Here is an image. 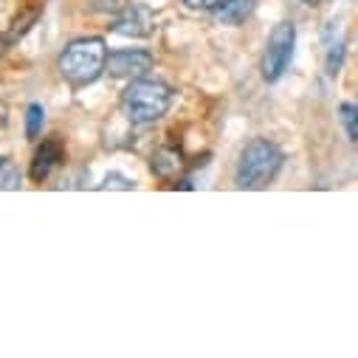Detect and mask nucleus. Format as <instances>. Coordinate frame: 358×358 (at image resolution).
Wrapping results in <instances>:
<instances>
[{"mask_svg": "<svg viewBox=\"0 0 358 358\" xmlns=\"http://www.w3.org/2000/svg\"><path fill=\"white\" fill-rule=\"evenodd\" d=\"M308 6H319V3H324V0H305Z\"/></svg>", "mask_w": 358, "mask_h": 358, "instance_id": "2eb2a0df", "label": "nucleus"}, {"mask_svg": "<svg viewBox=\"0 0 358 358\" xmlns=\"http://www.w3.org/2000/svg\"><path fill=\"white\" fill-rule=\"evenodd\" d=\"M0 169H3V161H0Z\"/></svg>", "mask_w": 358, "mask_h": 358, "instance_id": "dca6fc26", "label": "nucleus"}, {"mask_svg": "<svg viewBox=\"0 0 358 358\" xmlns=\"http://www.w3.org/2000/svg\"><path fill=\"white\" fill-rule=\"evenodd\" d=\"M105 65H108V48H105V40L99 37L73 40L59 57V71L73 85H87L99 79Z\"/></svg>", "mask_w": 358, "mask_h": 358, "instance_id": "7ed1b4c3", "label": "nucleus"}, {"mask_svg": "<svg viewBox=\"0 0 358 358\" xmlns=\"http://www.w3.org/2000/svg\"><path fill=\"white\" fill-rule=\"evenodd\" d=\"M43 108L40 105H29V110H26V136L29 138H37L40 136V130H43Z\"/></svg>", "mask_w": 358, "mask_h": 358, "instance_id": "9d476101", "label": "nucleus"}, {"mask_svg": "<svg viewBox=\"0 0 358 358\" xmlns=\"http://www.w3.org/2000/svg\"><path fill=\"white\" fill-rule=\"evenodd\" d=\"M341 48H344L341 43H333L330 51H327V73H330V76H333V73L338 71V65H341Z\"/></svg>", "mask_w": 358, "mask_h": 358, "instance_id": "ddd939ff", "label": "nucleus"}, {"mask_svg": "<svg viewBox=\"0 0 358 358\" xmlns=\"http://www.w3.org/2000/svg\"><path fill=\"white\" fill-rule=\"evenodd\" d=\"M99 189H133V181H130V178H124V175H108L105 178V184L99 187Z\"/></svg>", "mask_w": 358, "mask_h": 358, "instance_id": "f8f14e48", "label": "nucleus"}, {"mask_svg": "<svg viewBox=\"0 0 358 358\" xmlns=\"http://www.w3.org/2000/svg\"><path fill=\"white\" fill-rule=\"evenodd\" d=\"M172 105V91L169 85L155 82V79H133L127 91L122 94V108L130 122L136 124H150L166 116Z\"/></svg>", "mask_w": 358, "mask_h": 358, "instance_id": "f03ea898", "label": "nucleus"}, {"mask_svg": "<svg viewBox=\"0 0 358 358\" xmlns=\"http://www.w3.org/2000/svg\"><path fill=\"white\" fill-rule=\"evenodd\" d=\"M187 6H192V9H217L223 0H184Z\"/></svg>", "mask_w": 358, "mask_h": 358, "instance_id": "4468645a", "label": "nucleus"}, {"mask_svg": "<svg viewBox=\"0 0 358 358\" xmlns=\"http://www.w3.org/2000/svg\"><path fill=\"white\" fill-rule=\"evenodd\" d=\"M184 161H181V152L172 150V147H164L152 155V172L161 175V178H175L178 172H181Z\"/></svg>", "mask_w": 358, "mask_h": 358, "instance_id": "1a4fd4ad", "label": "nucleus"}, {"mask_svg": "<svg viewBox=\"0 0 358 358\" xmlns=\"http://www.w3.org/2000/svg\"><path fill=\"white\" fill-rule=\"evenodd\" d=\"M294 45H296V26L294 23H280L274 26L271 37L265 43V54H262V76L265 82H277L294 57Z\"/></svg>", "mask_w": 358, "mask_h": 358, "instance_id": "20e7f679", "label": "nucleus"}, {"mask_svg": "<svg viewBox=\"0 0 358 358\" xmlns=\"http://www.w3.org/2000/svg\"><path fill=\"white\" fill-rule=\"evenodd\" d=\"M338 113H341V122H344V127H347L350 138H355V141H358V105L344 102V105L338 108Z\"/></svg>", "mask_w": 358, "mask_h": 358, "instance_id": "9b49d317", "label": "nucleus"}, {"mask_svg": "<svg viewBox=\"0 0 358 358\" xmlns=\"http://www.w3.org/2000/svg\"><path fill=\"white\" fill-rule=\"evenodd\" d=\"M280 166H282L280 147L271 144L268 138H254L251 144H245V150L237 161L234 184H237V189H262L277 178Z\"/></svg>", "mask_w": 358, "mask_h": 358, "instance_id": "f257e3e1", "label": "nucleus"}, {"mask_svg": "<svg viewBox=\"0 0 358 358\" xmlns=\"http://www.w3.org/2000/svg\"><path fill=\"white\" fill-rule=\"evenodd\" d=\"M254 9V0H223L217 9H212L215 20L220 26H240Z\"/></svg>", "mask_w": 358, "mask_h": 358, "instance_id": "6e6552de", "label": "nucleus"}, {"mask_svg": "<svg viewBox=\"0 0 358 358\" xmlns=\"http://www.w3.org/2000/svg\"><path fill=\"white\" fill-rule=\"evenodd\" d=\"M62 161V147L59 141H43V147L37 150L34 161H31V178L34 181H45L48 172Z\"/></svg>", "mask_w": 358, "mask_h": 358, "instance_id": "0eeeda50", "label": "nucleus"}, {"mask_svg": "<svg viewBox=\"0 0 358 358\" xmlns=\"http://www.w3.org/2000/svg\"><path fill=\"white\" fill-rule=\"evenodd\" d=\"M152 26H155V20H152V15L144 6H127L116 17L113 31L122 34V37H147L152 31Z\"/></svg>", "mask_w": 358, "mask_h": 358, "instance_id": "423d86ee", "label": "nucleus"}, {"mask_svg": "<svg viewBox=\"0 0 358 358\" xmlns=\"http://www.w3.org/2000/svg\"><path fill=\"white\" fill-rule=\"evenodd\" d=\"M152 68V54L150 51H141V48H122V51H113L108 57V65L105 71L116 79H133V76H141Z\"/></svg>", "mask_w": 358, "mask_h": 358, "instance_id": "39448f33", "label": "nucleus"}]
</instances>
